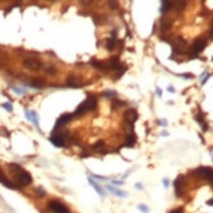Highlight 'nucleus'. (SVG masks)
Returning a JSON list of instances; mask_svg holds the SVG:
<instances>
[{
	"mask_svg": "<svg viewBox=\"0 0 213 213\" xmlns=\"http://www.w3.org/2000/svg\"><path fill=\"white\" fill-rule=\"evenodd\" d=\"M171 28V20H168L167 17H163L162 19V29L163 30H168Z\"/></svg>",
	"mask_w": 213,
	"mask_h": 213,
	"instance_id": "nucleus-21",
	"label": "nucleus"
},
{
	"mask_svg": "<svg viewBox=\"0 0 213 213\" xmlns=\"http://www.w3.org/2000/svg\"><path fill=\"white\" fill-rule=\"evenodd\" d=\"M113 183L116 185H121V184H124V180H113Z\"/></svg>",
	"mask_w": 213,
	"mask_h": 213,
	"instance_id": "nucleus-32",
	"label": "nucleus"
},
{
	"mask_svg": "<svg viewBox=\"0 0 213 213\" xmlns=\"http://www.w3.org/2000/svg\"><path fill=\"white\" fill-rule=\"evenodd\" d=\"M208 43V40L205 37H200L197 38V40L195 41L193 43H192V46L189 47V53H191V58H195V57H197L199 54H200L201 51H203L204 49H205V46H207Z\"/></svg>",
	"mask_w": 213,
	"mask_h": 213,
	"instance_id": "nucleus-3",
	"label": "nucleus"
},
{
	"mask_svg": "<svg viewBox=\"0 0 213 213\" xmlns=\"http://www.w3.org/2000/svg\"><path fill=\"white\" fill-rule=\"evenodd\" d=\"M107 188H108L109 191L112 192V193H114V195H116V196H118V197H126V196H128V193H126V192L120 191V189L114 188V187H112V185H107Z\"/></svg>",
	"mask_w": 213,
	"mask_h": 213,
	"instance_id": "nucleus-16",
	"label": "nucleus"
},
{
	"mask_svg": "<svg viewBox=\"0 0 213 213\" xmlns=\"http://www.w3.org/2000/svg\"><path fill=\"white\" fill-rule=\"evenodd\" d=\"M8 170H9V174L13 179V184L20 188V187H25V185L32 184V175L28 172V171L22 168L20 164L17 163H8Z\"/></svg>",
	"mask_w": 213,
	"mask_h": 213,
	"instance_id": "nucleus-1",
	"label": "nucleus"
},
{
	"mask_svg": "<svg viewBox=\"0 0 213 213\" xmlns=\"http://www.w3.org/2000/svg\"><path fill=\"white\" fill-rule=\"evenodd\" d=\"M82 79L79 76H74V75H71V76L67 78V86L68 87H80L82 86Z\"/></svg>",
	"mask_w": 213,
	"mask_h": 213,
	"instance_id": "nucleus-11",
	"label": "nucleus"
},
{
	"mask_svg": "<svg viewBox=\"0 0 213 213\" xmlns=\"http://www.w3.org/2000/svg\"><path fill=\"white\" fill-rule=\"evenodd\" d=\"M209 76V74H204L203 75V79H201V84H204L205 82H207V78Z\"/></svg>",
	"mask_w": 213,
	"mask_h": 213,
	"instance_id": "nucleus-30",
	"label": "nucleus"
},
{
	"mask_svg": "<svg viewBox=\"0 0 213 213\" xmlns=\"http://www.w3.org/2000/svg\"><path fill=\"white\" fill-rule=\"evenodd\" d=\"M134 143H136V137L133 136V134H129L124 145L126 146V147H133V146H134Z\"/></svg>",
	"mask_w": 213,
	"mask_h": 213,
	"instance_id": "nucleus-19",
	"label": "nucleus"
},
{
	"mask_svg": "<svg viewBox=\"0 0 213 213\" xmlns=\"http://www.w3.org/2000/svg\"><path fill=\"white\" fill-rule=\"evenodd\" d=\"M171 7H172V1H162L161 12H162V13H166L167 11L171 8Z\"/></svg>",
	"mask_w": 213,
	"mask_h": 213,
	"instance_id": "nucleus-20",
	"label": "nucleus"
},
{
	"mask_svg": "<svg viewBox=\"0 0 213 213\" xmlns=\"http://www.w3.org/2000/svg\"><path fill=\"white\" fill-rule=\"evenodd\" d=\"M91 65H92L93 67H96L97 70H105V68H107L104 62H100V61H97V59H91Z\"/></svg>",
	"mask_w": 213,
	"mask_h": 213,
	"instance_id": "nucleus-17",
	"label": "nucleus"
},
{
	"mask_svg": "<svg viewBox=\"0 0 213 213\" xmlns=\"http://www.w3.org/2000/svg\"><path fill=\"white\" fill-rule=\"evenodd\" d=\"M88 182H90V184L92 185L93 188L96 189V192H97V193H99L100 196H101V197H105V192H104V189L101 188V185H99V184H97V183H96L93 179H91V178L88 179Z\"/></svg>",
	"mask_w": 213,
	"mask_h": 213,
	"instance_id": "nucleus-15",
	"label": "nucleus"
},
{
	"mask_svg": "<svg viewBox=\"0 0 213 213\" xmlns=\"http://www.w3.org/2000/svg\"><path fill=\"white\" fill-rule=\"evenodd\" d=\"M184 175H179L176 178V180L174 182V187H175V193L178 197L182 196V192H183V185H184Z\"/></svg>",
	"mask_w": 213,
	"mask_h": 213,
	"instance_id": "nucleus-9",
	"label": "nucleus"
},
{
	"mask_svg": "<svg viewBox=\"0 0 213 213\" xmlns=\"http://www.w3.org/2000/svg\"><path fill=\"white\" fill-rule=\"evenodd\" d=\"M138 210H141L142 213H150L149 207H147V205H145V204H139V205H138Z\"/></svg>",
	"mask_w": 213,
	"mask_h": 213,
	"instance_id": "nucleus-25",
	"label": "nucleus"
},
{
	"mask_svg": "<svg viewBox=\"0 0 213 213\" xmlns=\"http://www.w3.org/2000/svg\"><path fill=\"white\" fill-rule=\"evenodd\" d=\"M136 188H137V189H143V187H142L141 183H137V184H136Z\"/></svg>",
	"mask_w": 213,
	"mask_h": 213,
	"instance_id": "nucleus-34",
	"label": "nucleus"
},
{
	"mask_svg": "<svg viewBox=\"0 0 213 213\" xmlns=\"http://www.w3.org/2000/svg\"><path fill=\"white\" fill-rule=\"evenodd\" d=\"M168 92H171V93H174V92H175V90H174V87H172V86H170V87H168Z\"/></svg>",
	"mask_w": 213,
	"mask_h": 213,
	"instance_id": "nucleus-37",
	"label": "nucleus"
},
{
	"mask_svg": "<svg viewBox=\"0 0 213 213\" xmlns=\"http://www.w3.org/2000/svg\"><path fill=\"white\" fill-rule=\"evenodd\" d=\"M96 105H97V100L93 95L88 96L83 103H82L76 109H75V116H79V114H84L86 112H90L92 109L96 108Z\"/></svg>",
	"mask_w": 213,
	"mask_h": 213,
	"instance_id": "nucleus-2",
	"label": "nucleus"
},
{
	"mask_svg": "<svg viewBox=\"0 0 213 213\" xmlns=\"http://www.w3.org/2000/svg\"><path fill=\"white\" fill-rule=\"evenodd\" d=\"M185 5H187L185 1H172V7H175L176 9H179V11L185 8Z\"/></svg>",
	"mask_w": 213,
	"mask_h": 213,
	"instance_id": "nucleus-23",
	"label": "nucleus"
},
{
	"mask_svg": "<svg viewBox=\"0 0 213 213\" xmlns=\"http://www.w3.org/2000/svg\"><path fill=\"white\" fill-rule=\"evenodd\" d=\"M195 176H197V178H201L204 180H208L209 183H212V168L210 167H199L196 170L192 171Z\"/></svg>",
	"mask_w": 213,
	"mask_h": 213,
	"instance_id": "nucleus-6",
	"label": "nucleus"
},
{
	"mask_svg": "<svg viewBox=\"0 0 213 213\" xmlns=\"http://www.w3.org/2000/svg\"><path fill=\"white\" fill-rule=\"evenodd\" d=\"M157 95H158V96H161V95H162V91H161V88H157Z\"/></svg>",
	"mask_w": 213,
	"mask_h": 213,
	"instance_id": "nucleus-38",
	"label": "nucleus"
},
{
	"mask_svg": "<svg viewBox=\"0 0 213 213\" xmlns=\"http://www.w3.org/2000/svg\"><path fill=\"white\" fill-rule=\"evenodd\" d=\"M117 40L116 38H109L107 42H105V46H107V49L108 50H114L116 49V46H117Z\"/></svg>",
	"mask_w": 213,
	"mask_h": 213,
	"instance_id": "nucleus-18",
	"label": "nucleus"
},
{
	"mask_svg": "<svg viewBox=\"0 0 213 213\" xmlns=\"http://www.w3.org/2000/svg\"><path fill=\"white\" fill-rule=\"evenodd\" d=\"M126 104L125 101H122V100H112V108L113 109H117V108H120V107H124V105Z\"/></svg>",
	"mask_w": 213,
	"mask_h": 213,
	"instance_id": "nucleus-22",
	"label": "nucleus"
},
{
	"mask_svg": "<svg viewBox=\"0 0 213 213\" xmlns=\"http://www.w3.org/2000/svg\"><path fill=\"white\" fill-rule=\"evenodd\" d=\"M22 66H24L25 68H28V70L38 71V70H41V67H42V63H41L38 59H34V58L28 57V58H25L24 61H22Z\"/></svg>",
	"mask_w": 213,
	"mask_h": 213,
	"instance_id": "nucleus-7",
	"label": "nucleus"
},
{
	"mask_svg": "<svg viewBox=\"0 0 213 213\" xmlns=\"http://www.w3.org/2000/svg\"><path fill=\"white\" fill-rule=\"evenodd\" d=\"M185 49H187V42H185L182 37H175V40H174V42H172L174 54L171 55V59L175 55H182V54H184Z\"/></svg>",
	"mask_w": 213,
	"mask_h": 213,
	"instance_id": "nucleus-4",
	"label": "nucleus"
},
{
	"mask_svg": "<svg viewBox=\"0 0 213 213\" xmlns=\"http://www.w3.org/2000/svg\"><path fill=\"white\" fill-rule=\"evenodd\" d=\"M168 183H170V182H168V179H163V185H164V187H168Z\"/></svg>",
	"mask_w": 213,
	"mask_h": 213,
	"instance_id": "nucleus-35",
	"label": "nucleus"
},
{
	"mask_svg": "<svg viewBox=\"0 0 213 213\" xmlns=\"http://www.w3.org/2000/svg\"><path fill=\"white\" fill-rule=\"evenodd\" d=\"M104 146H105L104 141H97L95 145H93V149H95V150H99V149H103Z\"/></svg>",
	"mask_w": 213,
	"mask_h": 213,
	"instance_id": "nucleus-26",
	"label": "nucleus"
},
{
	"mask_svg": "<svg viewBox=\"0 0 213 213\" xmlns=\"http://www.w3.org/2000/svg\"><path fill=\"white\" fill-rule=\"evenodd\" d=\"M103 95L104 96H116V92H114V91H105V92H103Z\"/></svg>",
	"mask_w": 213,
	"mask_h": 213,
	"instance_id": "nucleus-28",
	"label": "nucleus"
},
{
	"mask_svg": "<svg viewBox=\"0 0 213 213\" xmlns=\"http://www.w3.org/2000/svg\"><path fill=\"white\" fill-rule=\"evenodd\" d=\"M3 108H5L8 112H12V109H13V108H12V105H11L9 103H4V104H3Z\"/></svg>",
	"mask_w": 213,
	"mask_h": 213,
	"instance_id": "nucleus-27",
	"label": "nucleus"
},
{
	"mask_svg": "<svg viewBox=\"0 0 213 213\" xmlns=\"http://www.w3.org/2000/svg\"><path fill=\"white\" fill-rule=\"evenodd\" d=\"M47 208L54 213H70V209L59 200H50L47 203Z\"/></svg>",
	"mask_w": 213,
	"mask_h": 213,
	"instance_id": "nucleus-5",
	"label": "nucleus"
},
{
	"mask_svg": "<svg viewBox=\"0 0 213 213\" xmlns=\"http://www.w3.org/2000/svg\"><path fill=\"white\" fill-rule=\"evenodd\" d=\"M50 142H51L54 146H57V147H63V146H65V139L62 138L55 130H53L51 136H50Z\"/></svg>",
	"mask_w": 213,
	"mask_h": 213,
	"instance_id": "nucleus-10",
	"label": "nucleus"
},
{
	"mask_svg": "<svg viewBox=\"0 0 213 213\" xmlns=\"http://www.w3.org/2000/svg\"><path fill=\"white\" fill-rule=\"evenodd\" d=\"M159 124H161V125H164V126H166V125H167V121H166V120H159Z\"/></svg>",
	"mask_w": 213,
	"mask_h": 213,
	"instance_id": "nucleus-36",
	"label": "nucleus"
},
{
	"mask_svg": "<svg viewBox=\"0 0 213 213\" xmlns=\"http://www.w3.org/2000/svg\"><path fill=\"white\" fill-rule=\"evenodd\" d=\"M71 118H72V114L70 113H65V114H62L61 117L57 120V128L58 126H63V125H66L67 122H70Z\"/></svg>",
	"mask_w": 213,
	"mask_h": 213,
	"instance_id": "nucleus-13",
	"label": "nucleus"
},
{
	"mask_svg": "<svg viewBox=\"0 0 213 213\" xmlns=\"http://www.w3.org/2000/svg\"><path fill=\"white\" fill-rule=\"evenodd\" d=\"M30 121L38 128V116H37L36 112H32V113H30Z\"/></svg>",
	"mask_w": 213,
	"mask_h": 213,
	"instance_id": "nucleus-24",
	"label": "nucleus"
},
{
	"mask_svg": "<svg viewBox=\"0 0 213 213\" xmlns=\"http://www.w3.org/2000/svg\"><path fill=\"white\" fill-rule=\"evenodd\" d=\"M29 84L32 87H36V88H41V87L45 86V80H43L42 78H32Z\"/></svg>",
	"mask_w": 213,
	"mask_h": 213,
	"instance_id": "nucleus-14",
	"label": "nucleus"
},
{
	"mask_svg": "<svg viewBox=\"0 0 213 213\" xmlns=\"http://www.w3.org/2000/svg\"><path fill=\"white\" fill-rule=\"evenodd\" d=\"M0 183H3V185H5V187H8V188H12V189H19L17 187H16L15 184H13L11 180H8L5 178V175H4V172L1 171V168H0Z\"/></svg>",
	"mask_w": 213,
	"mask_h": 213,
	"instance_id": "nucleus-12",
	"label": "nucleus"
},
{
	"mask_svg": "<svg viewBox=\"0 0 213 213\" xmlns=\"http://www.w3.org/2000/svg\"><path fill=\"white\" fill-rule=\"evenodd\" d=\"M170 213H183V210L180 208H176V209H172Z\"/></svg>",
	"mask_w": 213,
	"mask_h": 213,
	"instance_id": "nucleus-31",
	"label": "nucleus"
},
{
	"mask_svg": "<svg viewBox=\"0 0 213 213\" xmlns=\"http://www.w3.org/2000/svg\"><path fill=\"white\" fill-rule=\"evenodd\" d=\"M109 5H111V8H114V9H117L118 8V3H116V1H109Z\"/></svg>",
	"mask_w": 213,
	"mask_h": 213,
	"instance_id": "nucleus-29",
	"label": "nucleus"
},
{
	"mask_svg": "<svg viewBox=\"0 0 213 213\" xmlns=\"http://www.w3.org/2000/svg\"><path fill=\"white\" fill-rule=\"evenodd\" d=\"M180 76H183V78H193V75H192V74H182Z\"/></svg>",
	"mask_w": 213,
	"mask_h": 213,
	"instance_id": "nucleus-33",
	"label": "nucleus"
},
{
	"mask_svg": "<svg viewBox=\"0 0 213 213\" xmlns=\"http://www.w3.org/2000/svg\"><path fill=\"white\" fill-rule=\"evenodd\" d=\"M137 118H138V113H137V111L134 108H129L124 112V120H125L126 124H132L133 125L137 121Z\"/></svg>",
	"mask_w": 213,
	"mask_h": 213,
	"instance_id": "nucleus-8",
	"label": "nucleus"
}]
</instances>
